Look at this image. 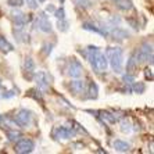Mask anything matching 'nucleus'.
Masks as SVG:
<instances>
[{"label":"nucleus","instance_id":"f257e3e1","mask_svg":"<svg viewBox=\"0 0 154 154\" xmlns=\"http://www.w3.org/2000/svg\"><path fill=\"white\" fill-rule=\"evenodd\" d=\"M88 58H89L90 65L93 67L96 72H104L108 68L107 57L100 51L97 46H89L88 47Z\"/></svg>","mask_w":154,"mask_h":154},{"label":"nucleus","instance_id":"f03ea898","mask_svg":"<svg viewBox=\"0 0 154 154\" xmlns=\"http://www.w3.org/2000/svg\"><path fill=\"white\" fill-rule=\"evenodd\" d=\"M106 57L112 71L121 74L124 68V50L117 46H108L106 50Z\"/></svg>","mask_w":154,"mask_h":154},{"label":"nucleus","instance_id":"7ed1b4c3","mask_svg":"<svg viewBox=\"0 0 154 154\" xmlns=\"http://www.w3.org/2000/svg\"><path fill=\"white\" fill-rule=\"evenodd\" d=\"M135 53H136V58L139 60L137 63H150V64H153V43L151 42H144L140 46L139 50L135 51Z\"/></svg>","mask_w":154,"mask_h":154},{"label":"nucleus","instance_id":"20e7f679","mask_svg":"<svg viewBox=\"0 0 154 154\" xmlns=\"http://www.w3.org/2000/svg\"><path fill=\"white\" fill-rule=\"evenodd\" d=\"M33 149H35L33 140L26 139V137H22V139L20 137L15 142V146H14V151L18 154H29L33 151Z\"/></svg>","mask_w":154,"mask_h":154},{"label":"nucleus","instance_id":"39448f33","mask_svg":"<svg viewBox=\"0 0 154 154\" xmlns=\"http://www.w3.org/2000/svg\"><path fill=\"white\" fill-rule=\"evenodd\" d=\"M31 122H32V114L29 110L26 108H21L20 111L17 112V115L14 117V124L21 128H28L31 126Z\"/></svg>","mask_w":154,"mask_h":154},{"label":"nucleus","instance_id":"423d86ee","mask_svg":"<svg viewBox=\"0 0 154 154\" xmlns=\"http://www.w3.org/2000/svg\"><path fill=\"white\" fill-rule=\"evenodd\" d=\"M82 72H83L82 64L76 58H71V61H69V64H68V75L71 78L76 79L82 76Z\"/></svg>","mask_w":154,"mask_h":154},{"label":"nucleus","instance_id":"0eeeda50","mask_svg":"<svg viewBox=\"0 0 154 154\" xmlns=\"http://www.w3.org/2000/svg\"><path fill=\"white\" fill-rule=\"evenodd\" d=\"M75 135V129L74 128H67V126H58V128L54 129L53 136L56 139H71V136Z\"/></svg>","mask_w":154,"mask_h":154},{"label":"nucleus","instance_id":"6e6552de","mask_svg":"<svg viewBox=\"0 0 154 154\" xmlns=\"http://www.w3.org/2000/svg\"><path fill=\"white\" fill-rule=\"evenodd\" d=\"M35 26H36V28H39L42 32H46V33H50L51 29H53V28H51V22L49 21V18L46 17V14H45V13H42L39 17L36 18Z\"/></svg>","mask_w":154,"mask_h":154},{"label":"nucleus","instance_id":"1a4fd4ad","mask_svg":"<svg viewBox=\"0 0 154 154\" xmlns=\"http://www.w3.org/2000/svg\"><path fill=\"white\" fill-rule=\"evenodd\" d=\"M11 15H13V21H14L15 25H18V26H24V25H26L28 22L32 21V17L29 14L22 13V11H13Z\"/></svg>","mask_w":154,"mask_h":154},{"label":"nucleus","instance_id":"9d476101","mask_svg":"<svg viewBox=\"0 0 154 154\" xmlns=\"http://www.w3.org/2000/svg\"><path fill=\"white\" fill-rule=\"evenodd\" d=\"M35 82L38 85V89H40V90H47L49 86H50L49 76H47L46 72H43V71H39L35 74Z\"/></svg>","mask_w":154,"mask_h":154},{"label":"nucleus","instance_id":"9b49d317","mask_svg":"<svg viewBox=\"0 0 154 154\" xmlns=\"http://www.w3.org/2000/svg\"><path fill=\"white\" fill-rule=\"evenodd\" d=\"M69 89H71L72 93L75 94H81L86 92V85L83 81H81L79 78H76V81H72L71 85H69Z\"/></svg>","mask_w":154,"mask_h":154},{"label":"nucleus","instance_id":"f8f14e48","mask_svg":"<svg viewBox=\"0 0 154 154\" xmlns=\"http://www.w3.org/2000/svg\"><path fill=\"white\" fill-rule=\"evenodd\" d=\"M137 58H136V53H132L131 56H129L128 61H126V74H131V75H133L135 74V71L137 69Z\"/></svg>","mask_w":154,"mask_h":154},{"label":"nucleus","instance_id":"ddd939ff","mask_svg":"<svg viewBox=\"0 0 154 154\" xmlns=\"http://www.w3.org/2000/svg\"><path fill=\"white\" fill-rule=\"evenodd\" d=\"M110 35H111L114 39H118V40H124V39H128L129 38V32L122 28H114L111 32H110Z\"/></svg>","mask_w":154,"mask_h":154},{"label":"nucleus","instance_id":"4468645a","mask_svg":"<svg viewBox=\"0 0 154 154\" xmlns=\"http://www.w3.org/2000/svg\"><path fill=\"white\" fill-rule=\"evenodd\" d=\"M112 3H115V6L122 11H129L133 8L132 0H112Z\"/></svg>","mask_w":154,"mask_h":154},{"label":"nucleus","instance_id":"2eb2a0df","mask_svg":"<svg viewBox=\"0 0 154 154\" xmlns=\"http://www.w3.org/2000/svg\"><path fill=\"white\" fill-rule=\"evenodd\" d=\"M112 146H114L115 150L121 151V153H126V151L131 150V144L124 142V140H119V139L114 140V142H112Z\"/></svg>","mask_w":154,"mask_h":154},{"label":"nucleus","instance_id":"dca6fc26","mask_svg":"<svg viewBox=\"0 0 154 154\" xmlns=\"http://www.w3.org/2000/svg\"><path fill=\"white\" fill-rule=\"evenodd\" d=\"M97 96H99V88L94 82H90L88 86V99L90 100H96Z\"/></svg>","mask_w":154,"mask_h":154},{"label":"nucleus","instance_id":"f3484780","mask_svg":"<svg viewBox=\"0 0 154 154\" xmlns=\"http://www.w3.org/2000/svg\"><path fill=\"white\" fill-rule=\"evenodd\" d=\"M82 28L85 29V31H92V32H96V33H100V35H108L107 31H103V29L97 28L96 25H93V24H90V22H83L82 24Z\"/></svg>","mask_w":154,"mask_h":154},{"label":"nucleus","instance_id":"a211bd4d","mask_svg":"<svg viewBox=\"0 0 154 154\" xmlns=\"http://www.w3.org/2000/svg\"><path fill=\"white\" fill-rule=\"evenodd\" d=\"M13 46L11 43H8V40L4 38L3 35H0V51L2 53H8V51H13Z\"/></svg>","mask_w":154,"mask_h":154},{"label":"nucleus","instance_id":"6ab92c4d","mask_svg":"<svg viewBox=\"0 0 154 154\" xmlns=\"http://www.w3.org/2000/svg\"><path fill=\"white\" fill-rule=\"evenodd\" d=\"M99 114L101 115V119L106 122H108V124H115L117 122V118H115V115L111 114L110 111H100Z\"/></svg>","mask_w":154,"mask_h":154},{"label":"nucleus","instance_id":"aec40b11","mask_svg":"<svg viewBox=\"0 0 154 154\" xmlns=\"http://www.w3.org/2000/svg\"><path fill=\"white\" fill-rule=\"evenodd\" d=\"M6 135H7V139L10 142H17L20 137H22V133L20 131H14V129H8Z\"/></svg>","mask_w":154,"mask_h":154},{"label":"nucleus","instance_id":"412c9836","mask_svg":"<svg viewBox=\"0 0 154 154\" xmlns=\"http://www.w3.org/2000/svg\"><path fill=\"white\" fill-rule=\"evenodd\" d=\"M24 68L28 72H33L35 71V61H33L32 57H26L25 63H24Z\"/></svg>","mask_w":154,"mask_h":154},{"label":"nucleus","instance_id":"4be33fe9","mask_svg":"<svg viewBox=\"0 0 154 154\" xmlns=\"http://www.w3.org/2000/svg\"><path fill=\"white\" fill-rule=\"evenodd\" d=\"M132 86H133L132 90L135 92V93L142 94V93H144V90H146V85H144L143 82H133Z\"/></svg>","mask_w":154,"mask_h":154},{"label":"nucleus","instance_id":"5701e85b","mask_svg":"<svg viewBox=\"0 0 154 154\" xmlns=\"http://www.w3.org/2000/svg\"><path fill=\"white\" fill-rule=\"evenodd\" d=\"M68 21H67V20H58L57 21V28L60 29L61 32H67V31H68Z\"/></svg>","mask_w":154,"mask_h":154},{"label":"nucleus","instance_id":"b1692460","mask_svg":"<svg viewBox=\"0 0 154 154\" xmlns=\"http://www.w3.org/2000/svg\"><path fill=\"white\" fill-rule=\"evenodd\" d=\"M7 4L10 7H22L25 4V0H7Z\"/></svg>","mask_w":154,"mask_h":154},{"label":"nucleus","instance_id":"393cba45","mask_svg":"<svg viewBox=\"0 0 154 154\" xmlns=\"http://www.w3.org/2000/svg\"><path fill=\"white\" fill-rule=\"evenodd\" d=\"M54 15H56V18H57V20H64V18H65L64 7H60V8H57V10H54Z\"/></svg>","mask_w":154,"mask_h":154},{"label":"nucleus","instance_id":"a878e982","mask_svg":"<svg viewBox=\"0 0 154 154\" xmlns=\"http://www.w3.org/2000/svg\"><path fill=\"white\" fill-rule=\"evenodd\" d=\"M75 3L82 8H89L90 6H92V2H90V0H75Z\"/></svg>","mask_w":154,"mask_h":154},{"label":"nucleus","instance_id":"bb28decb","mask_svg":"<svg viewBox=\"0 0 154 154\" xmlns=\"http://www.w3.org/2000/svg\"><path fill=\"white\" fill-rule=\"evenodd\" d=\"M121 131L124 133H128L129 131H131V122H129L128 119H124V121L121 122Z\"/></svg>","mask_w":154,"mask_h":154},{"label":"nucleus","instance_id":"cd10ccee","mask_svg":"<svg viewBox=\"0 0 154 154\" xmlns=\"http://www.w3.org/2000/svg\"><path fill=\"white\" fill-rule=\"evenodd\" d=\"M122 81L125 83H128V85H132V83L135 82V78H133V75H131V74H125V75H122Z\"/></svg>","mask_w":154,"mask_h":154},{"label":"nucleus","instance_id":"c85d7f7f","mask_svg":"<svg viewBox=\"0 0 154 154\" xmlns=\"http://www.w3.org/2000/svg\"><path fill=\"white\" fill-rule=\"evenodd\" d=\"M25 2H26V6H28L31 10H36V8L39 7V4H38L36 0H25Z\"/></svg>","mask_w":154,"mask_h":154},{"label":"nucleus","instance_id":"c756f323","mask_svg":"<svg viewBox=\"0 0 154 154\" xmlns=\"http://www.w3.org/2000/svg\"><path fill=\"white\" fill-rule=\"evenodd\" d=\"M144 76L149 81H153V72H151V68H146L144 69Z\"/></svg>","mask_w":154,"mask_h":154},{"label":"nucleus","instance_id":"7c9ffc66","mask_svg":"<svg viewBox=\"0 0 154 154\" xmlns=\"http://www.w3.org/2000/svg\"><path fill=\"white\" fill-rule=\"evenodd\" d=\"M15 90H7L6 93H3V97L4 99H10V97H13V96H15Z\"/></svg>","mask_w":154,"mask_h":154},{"label":"nucleus","instance_id":"2f4dec72","mask_svg":"<svg viewBox=\"0 0 154 154\" xmlns=\"http://www.w3.org/2000/svg\"><path fill=\"white\" fill-rule=\"evenodd\" d=\"M43 49H45V54H50L51 53V49H53V45H45L43 46Z\"/></svg>","mask_w":154,"mask_h":154},{"label":"nucleus","instance_id":"473e14b6","mask_svg":"<svg viewBox=\"0 0 154 154\" xmlns=\"http://www.w3.org/2000/svg\"><path fill=\"white\" fill-rule=\"evenodd\" d=\"M46 11H50V13H54V7L50 4V6H47V7H46Z\"/></svg>","mask_w":154,"mask_h":154},{"label":"nucleus","instance_id":"72a5a7b5","mask_svg":"<svg viewBox=\"0 0 154 154\" xmlns=\"http://www.w3.org/2000/svg\"><path fill=\"white\" fill-rule=\"evenodd\" d=\"M3 119H4V117H3V115H0V124L3 122Z\"/></svg>","mask_w":154,"mask_h":154},{"label":"nucleus","instance_id":"f704fd0d","mask_svg":"<svg viewBox=\"0 0 154 154\" xmlns=\"http://www.w3.org/2000/svg\"><path fill=\"white\" fill-rule=\"evenodd\" d=\"M38 2H40V3H45V2H46V0H38Z\"/></svg>","mask_w":154,"mask_h":154},{"label":"nucleus","instance_id":"c9c22d12","mask_svg":"<svg viewBox=\"0 0 154 154\" xmlns=\"http://www.w3.org/2000/svg\"><path fill=\"white\" fill-rule=\"evenodd\" d=\"M60 3H61V4H63V3H64V0H60Z\"/></svg>","mask_w":154,"mask_h":154},{"label":"nucleus","instance_id":"e433bc0d","mask_svg":"<svg viewBox=\"0 0 154 154\" xmlns=\"http://www.w3.org/2000/svg\"><path fill=\"white\" fill-rule=\"evenodd\" d=\"M0 86H2V81H0Z\"/></svg>","mask_w":154,"mask_h":154}]
</instances>
